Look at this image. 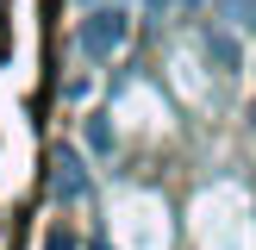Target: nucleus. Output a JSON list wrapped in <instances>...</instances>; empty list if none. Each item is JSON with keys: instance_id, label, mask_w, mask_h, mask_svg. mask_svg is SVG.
Wrapping results in <instances>:
<instances>
[{"instance_id": "1", "label": "nucleus", "mask_w": 256, "mask_h": 250, "mask_svg": "<svg viewBox=\"0 0 256 250\" xmlns=\"http://www.w3.org/2000/svg\"><path fill=\"white\" fill-rule=\"evenodd\" d=\"M119 38H125V12H119V6L94 12V32H88V25H82V44H94V56H106V50L119 44Z\"/></svg>"}]
</instances>
